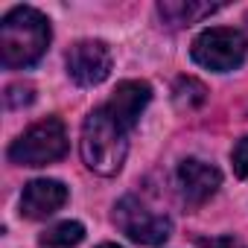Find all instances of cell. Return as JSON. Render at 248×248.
Here are the masks:
<instances>
[{"label": "cell", "mask_w": 248, "mask_h": 248, "mask_svg": "<svg viewBox=\"0 0 248 248\" xmlns=\"http://www.w3.org/2000/svg\"><path fill=\"white\" fill-rule=\"evenodd\" d=\"M82 161L91 172L96 175H117L123 170L129 152V129H123L120 123L99 105L93 108L85 123H82Z\"/></svg>", "instance_id": "7a4b0ae2"}, {"label": "cell", "mask_w": 248, "mask_h": 248, "mask_svg": "<svg viewBox=\"0 0 248 248\" xmlns=\"http://www.w3.org/2000/svg\"><path fill=\"white\" fill-rule=\"evenodd\" d=\"M85 239V228H82V222H59V225H53V228H47L44 233H41V248H76L79 242Z\"/></svg>", "instance_id": "8fae6325"}, {"label": "cell", "mask_w": 248, "mask_h": 248, "mask_svg": "<svg viewBox=\"0 0 248 248\" xmlns=\"http://www.w3.org/2000/svg\"><path fill=\"white\" fill-rule=\"evenodd\" d=\"M67 187L56 178H35L24 187V196H21V216L27 219H47L53 216L56 210L64 207L67 202Z\"/></svg>", "instance_id": "9c48e42d"}, {"label": "cell", "mask_w": 248, "mask_h": 248, "mask_svg": "<svg viewBox=\"0 0 248 248\" xmlns=\"http://www.w3.org/2000/svg\"><path fill=\"white\" fill-rule=\"evenodd\" d=\"M50 21L32 6H15L0 24V62L6 70H27L47 53Z\"/></svg>", "instance_id": "6da1fadb"}, {"label": "cell", "mask_w": 248, "mask_h": 248, "mask_svg": "<svg viewBox=\"0 0 248 248\" xmlns=\"http://www.w3.org/2000/svg\"><path fill=\"white\" fill-rule=\"evenodd\" d=\"M96 248H120V245H114V242H102V245H96Z\"/></svg>", "instance_id": "2e32d148"}, {"label": "cell", "mask_w": 248, "mask_h": 248, "mask_svg": "<svg viewBox=\"0 0 248 248\" xmlns=\"http://www.w3.org/2000/svg\"><path fill=\"white\" fill-rule=\"evenodd\" d=\"M193 62L213 70V73H228L236 70L245 62L248 53V38L239 30L231 27H210L193 41Z\"/></svg>", "instance_id": "277c9868"}, {"label": "cell", "mask_w": 248, "mask_h": 248, "mask_svg": "<svg viewBox=\"0 0 248 248\" xmlns=\"http://www.w3.org/2000/svg\"><path fill=\"white\" fill-rule=\"evenodd\" d=\"M114 222L129 239L140 245H161L172 233V222L164 213L146 207L138 196H123L114 207Z\"/></svg>", "instance_id": "5b68a950"}, {"label": "cell", "mask_w": 248, "mask_h": 248, "mask_svg": "<svg viewBox=\"0 0 248 248\" xmlns=\"http://www.w3.org/2000/svg\"><path fill=\"white\" fill-rule=\"evenodd\" d=\"M172 93H175V105L178 108H196V105H202L207 99V88L199 79H193V76H181L175 82Z\"/></svg>", "instance_id": "7c38bea8"}, {"label": "cell", "mask_w": 248, "mask_h": 248, "mask_svg": "<svg viewBox=\"0 0 248 248\" xmlns=\"http://www.w3.org/2000/svg\"><path fill=\"white\" fill-rule=\"evenodd\" d=\"M178 187H181L184 202L199 207L222 187V172L213 164H204L199 158H187L178 164Z\"/></svg>", "instance_id": "ba28073f"}, {"label": "cell", "mask_w": 248, "mask_h": 248, "mask_svg": "<svg viewBox=\"0 0 248 248\" xmlns=\"http://www.w3.org/2000/svg\"><path fill=\"white\" fill-rule=\"evenodd\" d=\"M149 99H152V88L146 85V82H140V79H126V82H120L117 85V91L111 93V99L102 105L123 129H135L138 126V120H140V114H143V108L149 105Z\"/></svg>", "instance_id": "52a82bcc"}, {"label": "cell", "mask_w": 248, "mask_h": 248, "mask_svg": "<svg viewBox=\"0 0 248 248\" xmlns=\"http://www.w3.org/2000/svg\"><path fill=\"white\" fill-rule=\"evenodd\" d=\"M35 99V88L32 85H9L6 88V105L9 108H24Z\"/></svg>", "instance_id": "5bb4252c"}, {"label": "cell", "mask_w": 248, "mask_h": 248, "mask_svg": "<svg viewBox=\"0 0 248 248\" xmlns=\"http://www.w3.org/2000/svg\"><path fill=\"white\" fill-rule=\"evenodd\" d=\"M111 73V50L105 41H76L67 53V76L82 85V88H93L99 82H105Z\"/></svg>", "instance_id": "8992f818"}, {"label": "cell", "mask_w": 248, "mask_h": 248, "mask_svg": "<svg viewBox=\"0 0 248 248\" xmlns=\"http://www.w3.org/2000/svg\"><path fill=\"white\" fill-rule=\"evenodd\" d=\"M210 248H245L239 239H233V236H222V239H216Z\"/></svg>", "instance_id": "9a60e30c"}, {"label": "cell", "mask_w": 248, "mask_h": 248, "mask_svg": "<svg viewBox=\"0 0 248 248\" xmlns=\"http://www.w3.org/2000/svg\"><path fill=\"white\" fill-rule=\"evenodd\" d=\"M64 155H67V132L59 117L35 123L9 146V161L18 167H47L62 161Z\"/></svg>", "instance_id": "3957f363"}, {"label": "cell", "mask_w": 248, "mask_h": 248, "mask_svg": "<svg viewBox=\"0 0 248 248\" xmlns=\"http://www.w3.org/2000/svg\"><path fill=\"white\" fill-rule=\"evenodd\" d=\"M245 32H248V15H245Z\"/></svg>", "instance_id": "e0dca14e"}, {"label": "cell", "mask_w": 248, "mask_h": 248, "mask_svg": "<svg viewBox=\"0 0 248 248\" xmlns=\"http://www.w3.org/2000/svg\"><path fill=\"white\" fill-rule=\"evenodd\" d=\"M231 164H233V175H236V178H248V135L233 143V149H231Z\"/></svg>", "instance_id": "4fadbf2b"}, {"label": "cell", "mask_w": 248, "mask_h": 248, "mask_svg": "<svg viewBox=\"0 0 248 248\" xmlns=\"http://www.w3.org/2000/svg\"><path fill=\"white\" fill-rule=\"evenodd\" d=\"M219 3H196V0H170V3H158V15L164 18L167 27H190L213 12H219Z\"/></svg>", "instance_id": "30bf717a"}]
</instances>
